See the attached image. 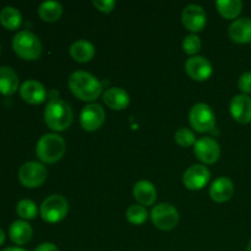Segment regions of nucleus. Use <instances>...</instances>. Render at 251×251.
Segmentation results:
<instances>
[{"label": "nucleus", "instance_id": "c756f323", "mask_svg": "<svg viewBox=\"0 0 251 251\" xmlns=\"http://www.w3.org/2000/svg\"><path fill=\"white\" fill-rule=\"evenodd\" d=\"M238 86H239V90L242 91L243 95L251 93V71L244 73L240 76L239 81H238Z\"/></svg>", "mask_w": 251, "mask_h": 251}, {"label": "nucleus", "instance_id": "a878e982", "mask_svg": "<svg viewBox=\"0 0 251 251\" xmlns=\"http://www.w3.org/2000/svg\"><path fill=\"white\" fill-rule=\"evenodd\" d=\"M147 217H149V212H147L146 207L142 205H132L126 211V220L131 225H142V223L146 222Z\"/></svg>", "mask_w": 251, "mask_h": 251}, {"label": "nucleus", "instance_id": "6ab92c4d", "mask_svg": "<svg viewBox=\"0 0 251 251\" xmlns=\"http://www.w3.org/2000/svg\"><path fill=\"white\" fill-rule=\"evenodd\" d=\"M134 198L140 205L142 206H151L153 205L157 199V191L153 184L149 180H140L135 184Z\"/></svg>", "mask_w": 251, "mask_h": 251}, {"label": "nucleus", "instance_id": "ddd939ff", "mask_svg": "<svg viewBox=\"0 0 251 251\" xmlns=\"http://www.w3.org/2000/svg\"><path fill=\"white\" fill-rule=\"evenodd\" d=\"M185 71L196 81H206L212 75V65L203 56H191L185 63Z\"/></svg>", "mask_w": 251, "mask_h": 251}, {"label": "nucleus", "instance_id": "412c9836", "mask_svg": "<svg viewBox=\"0 0 251 251\" xmlns=\"http://www.w3.org/2000/svg\"><path fill=\"white\" fill-rule=\"evenodd\" d=\"M19 88V76L14 69L9 66L0 68V93L4 96H11Z\"/></svg>", "mask_w": 251, "mask_h": 251}, {"label": "nucleus", "instance_id": "393cba45", "mask_svg": "<svg viewBox=\"0 0 251 251\" xmlns=\"http://www.w3.org/2000/svg\"><path fill=\"white\" fill-rule=\"evenodd\" d=\"M218 12L225 19L233 20L239 16L243 9V2L240 0H218L216 2Z\"/></svg>", "mask_w": 251, "mask_h": 251}, {"label": "nucleus", "instance_id": "a211bd4d", "mask_svg": "<svg viewBox=\"0 0 251 251\" xmlns=\"http://www.w3.org/2000/svg\"><path fill=\"white\" fill-rule=\"evenodd\" d=\"M103 102L107 104L108 108L113 110H122L129 105L130 97L126 91L119 87L108 88L103 93Z\"/></svg>", "mask_w": 251, "mask_h": 251}, {"label": "nucleus", "instance_id": "0eeeda50", "mask_svg": "<svg viewBox=\"0 0 251 251\" xmlns=\"http://www.w3.org/2000/svg\"><path fill=\"white\" fill-rule=\"evenodd\" d=\"M46 179L47 169L39 162H27L19 171V180L25 188H38L46 181Z\"/></svg>", "mask_w": 251, "mask_h": 251}, {"label": "nucleus", "instance_id": "1a4fd4ad", "mask_svg": "<svg viewBox=\"0 0 251 251\" xmlns=\"http://www.w3.org/2000/svg\"><path fill=\"white\" fill-rule=\"evenodd\" d=\"M105 112L98 103H91L83 107L80 114V124L86 131H96L103 125Z\"/></svg>", "mask_w": 251, "mask_h": 251}, {"label": "nucleus", "instance_id": "f03ea898", "mask_svg": "<svg viewBox=\"0 0 251 251\" xmlns=\"http://www.w3.org/2000/svg\"><path fill=\"white\" fill-rule=\"evenodd\" d=\"M73 109L63 100L51 98L44 110V120L48 127L54 131H64L73 123Z\"/></svg>", "mask_w": 251, "mask_h": 251}, {"label": "nucleus", "instance_id": "423d86ee", "mask_svg": "<svg viewBox=\"0 0 251 251\" xmlns=\"http://www.w3.org/2000/svg\"><path fill=\"white\" fill-rule=\"evenodd\" d=\"M69 211V203L61 195H50L42 202L41 217L48 223L60 222L65 218Z\"/></svg>", "mask_w": 251, "mask_h": 251}, {"label": "nucleus", "instance_id": "4be33fe9", "mask_svg": "<svg viewBox=\"0 0 251 251\" xmlns=\"http://www.w3.org/2000/svg\"><path fill=\"white\" fill-rule=\"evenodd\" d=\"M96 49L91 42L80 39L70 47V55L77 63H88L95 56Z\"/></svg>", "mask_w": 251, "mask_h": 251}, {"label": "nucleus", "instance_id": "f704fd0d", "mask_svg": "<svg viewBox=\"0 0 251 251\" xmlns=\"http://www.w3.org/2000/svg\"><path fill=\"white\" fill-rule=\"evenodd\" d=\"M247 251H251V240L249 242V244H248V249Z\"/></svg>", "mask_w": 251, "mask_h": 251}, {"label": "nucleus", "instance_id": "c85d7f7f", "mask_svg": "<svg viewBox=\"0 0 251 251\" xmlns=\"http://www.w3.org/2000/svg\"><path fill=\"white\" fill-rule=\"evenodd\" d=\"M201 49V41L196 34H188L183 41V50L189 55L195 56Z\"/></svg>", "mask_w": 251, "mask_h": 251}, {"label": "nucleus", "instance_id": "b1692460", "mask_svg": "<svg viewBox=\"0 0 251 251\" xmlns=\"http://www.w3.org/2000/svg\"><path fill=\"white\" fill-rule=\"evenodd\" d=\"M61 14H63V6L58 1H44L38 7L39 17L46 22L58 21Z\"/></svg>", "mask_w": 251, "mask_h": 251}, {"label": "nucleus", "instance_id": "dca6fc26", "mask_svg": "<svg viewBox=\"0 0 251 251\" xmlns=\"http://www.w3.org/2000/svg\"><path fill=\"white\" fill-rule=\"evenodd\" d=\"M234 194V184L227 176L216 179L210 188V196L216 202H226Z\"/></svg>", "mask_w": 251, "mask_h": 251}, {"label": "nucleus", "instance_id": "7c9ffc66", "mask_svg": "<svg viewBox=\"0 0 251 251\" xmlns=\"http://www.w3.org/2000/svg\"><path fill=\"white\" fill-rule=\"evenodd\" d=\"M93 5L100 10V12L109 14L115 6V1L113 0H93Z\"/></svg>", "mask_w": 251, "mask_h": 251}, {"label": "nucleus", "instance_id": "7ed1b4c3", "mask_svg": "<svg viewBox=\"0 0 251 251\" xmlns=\"http://www.w3.org/2000/svg\"><path fill=\"white\" fill-rule=\"evenodd\" d=\"M66 151L65 140L58 134H46L38 140L36 147L37 157L43 163L53 164L60 161Z\"/></svg>", "mask_w": 251, "mask_h": 251}, {"label": "nucleus", "instance_id": "2f4dec72", "mask_svg": "<svg viewBox=\"0 0 251 251\" xmlns=\"http://www.w3.org/2000/svg\"><path fill=\"white\" fill-rule=\"evenodd\" d=\"M34 251H59L56 245H54L53 243H42L41 245L34 249Z\"/></svg>", "mask_w": 251, "mask_h": 251}, {"label": "nucleus", "instance_id": "473e14b6", "mask_svg": "<svg viewBox=\"0 0 251 251\" xmlns=\"http://www.w3.org/2000/svg\"><path fill=\"white\" fill-rule=\"evenodd\" d=\"M2 251H27L25 249H22V248H17V247H11V248H6V249H4Z\"/></svg>", "mask_w": 251, "mask_h": 251}, {"label": "nucleus", "instance_id": "2eb2a0df", "mask_svg": "<svg viewBox=\"0 0 251 251\" xmlns=\"http://www.w3.org/2000/svg\"><path fill=\"white\" fill-rule=\"evenodd\" d=\"M20 96L29 104H41L46 100L47 91L41 82L36 80L25 81L20 87Z\"/></svg>", "mask_w": 251, "mask_h": 251}, {"label": "nucleus", "instance_id": "f8f14e48", "mask_svg": "<svg viewBox=\"0 0 251 251\" xmlns=\"http://www.w3.org/2000/svg\"><path fill=\"white\" fill-rule=\"evenodd\" d=\"M210 171L202 164L189 167L183 176V183L189 190H200L210 180Z\"/></svg>", "mask_w": 251, "mask_h": 251}, {"label": "nucleus", "instance_id": "9d476101", "mask_svg": "<svg viewBox=\"0 0 251 251\" xmlns=\"http://www.w3.org/2000/svg\"><path fill=\"white\" fill-rule=\"evenodd\" d=\"M194 146H195L194 152H195L198 159H200L205 164H213L220 158V145L212 137H201V139L196 140Z\"/></svg>", "mask_w": 251, "mask_h": 251}, {"label": "nucleus", "instance_id": "9b49d317", "mask_svg": "<svg viewBox=\"0 0 251 251\" xmlns=\"http://www.w3.org/2000/svg\"><path fill=\"white\" fill-rule=\"evenodd\" d=\"M181 22L184 27L191 32H200L205 28L207 16L206 12L200 5L190 4L183 10L181 14Z\"/></svg>", "mask_w": 251, "mask_h": 251}, {"label": "nucleus", "instance_id": "20e7f679", "mask_svg": "<svg viewBox=\"0 0 251 251\" xmlns=\"http://www.w3.org/2000/svg\"><path fill=\"white\" fill-rule=\"evenodd\" d=\"M14 51L25 60H36L42 54V43L31 31H20L12 39Z\"/></svg>", "mask_w": 251, "mask_h": 251}, {"label": "nucleus", "instance_id": "72a5a7b5", "mask_svg": "<svg viewBox=\"0 0 251 251\" xmlns=\"http://www.w3.org/2000/svg\"><path fill=\"white\" fill-rule=\"evenodd\" d=\"M4 242H5V233H4V230L0 228V247L4 244Z\"/></svg>", "mask_w": 251, "mask_h": 251}, {"label": "nucleus", "instance_id": "5701e85b", "mask_svg": "<svg viewBox=\"0 0 251 251\" xmlns=\"http://www.w3.org/2000/svg\"><path fill=\"white\" fill-rule=\"evenodd\" d=\"M0 24L9 31H15L22 25V15L16 7L6 6L0 11Z\"/></svg>", "mask_w": 251, "mask_h": 251}, {"label": "nucleus", "instance_id": "bb28decb", "mask_svg": "<svg viewBox=\"0 0 251 251\" xmlns=\"http://www.w3.org/2000/svg\"><path fill=\"white\" fill-rule=\"evenodd\" d=\"M16 212L22 220H33L36 218L37 212V205L32 200H21L16 206Z\"/></svg>", "mask_w": 251, "mask_h": 251}, {"label": "nucleus", "instance_id": "39448f33", "mask_svg": "<svg viewBox=\"0 0 251 251\" xmlns=\"http://www.w3.org/2000/svg\"><path fill=\"white\" fill-rule=\"evenodd\" d=\"M189 122L195 131L201 134L211 132L216 126V115L210 105L206 103H198L191 108Z\"/></svg>", "mask_w": 251, "mask_h": 251}, {"label": "nucleus", "instance_id": "aec40b11", "mask_svg": "<svg viewBox=\"0 0 251 251\" xmlns=\"http://www.w3.org/2000/svg\"><path fill=\"white\" fill-rule=\"evenodd\" d=\"M32 234H33V230L32 227L29 226V223H27L26 221L19 220L15 221L11 226H10L9 229V235L10 239L12 243L17 245H25L31 240Z\"/></svg>", "mask_w": 251, "mask_h": 251}, {"label": "nucleus", "instance_id": "6e6552de", "mask_svg": "<svg viewBox=\"0 0 251 251\" xmlns=\"http://www.w3.org/2000/svg\"><path fill=\"white\" fill-rule=\"evenodd\" d=\"M153 225L162 230H171L179 222V213L171 203H159L154 206L151 212Z\"/></svg>", "mask_w": 251, "mask_h": 251}, {"label": "nucleus", "instance_id": "f3484780", "mask_svg": "<svg viewBox=\"0 0 251 251\" xmlns=\"http://www.w3.org/2000/svg\"><path fill=\"white\" fill-rule=\"evenodd\" d=\"M229 37L235 43H250L251 42V19H238L229 26Z\"/></svg>", "mask_w": 251, "mask_h": 251}, {"label": "nucleus", "instance_id": "cd10ccee", "mask_svg": "<svg viewBox=\"0 0 251 251\" xmlns=\"http://www.w3.org/2000/svg\"><path fill=\"white\" fill-rule=\"evenodd\" d=\"M174 137H176V144L181 147L194 146L196 142L195 134L190 129H188V127H180V129L176 130Z\"/></svg>", "mask_w": 251, "mask_h": 251}, {"label": "nucleus", "instance_id": "4468645a", "mask_svg": "<svg viewBox=\"0 0 251 251\" xmlns=\"http://www.w3.org/2000/svg\"><path fill=\"white\" fill-rule=\"evenodd\" d=\"M230 114L240 124L251 123V98L248 95H237L230 100Z\"/></svg>", "mask_w": 251, "mask_h": 251}, {"label": "nucleus", "instance_id": "c9c22d12", "mask_svg": "<svg viewBox=\"0 0 251 251\" xmlns=\"http://www.w3.org/2000/svg\"><path fill=\"white\" fill-rule=\"evenodd\" d=\"M0 54H1V46H0Z\"/></svg>", "mask_w": 251, "mask_h": 251}, {"label": "nucleus", "instance_id": "f257e3e1", "mask_svg": "<svg viewBox=\"0 0 251 251\" xmlns=\"http://www.w3.org/2000/svg\"><path fill=\"white\" fill-rule=\"evenodd\" d=\"M71 92L85 102H93L102 93V83L96 76L86 71H75L69 77Z\"/></svg>", "mask_w": 251, "mask_h": 251}]
</instances>
